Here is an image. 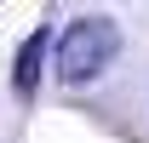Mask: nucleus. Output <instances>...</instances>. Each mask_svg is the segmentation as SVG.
<instances>
[{"mask_svg": "<svg viewBox=\"0 0 149 143\" xmlns=\"http://www.w3.org/2000/svg\"><path fill=\"white\" fill-rule=\"evenodd\" d=\"M115 57H120V23L103 17V12H86L57 35V80L63 86H92Z\"/></svg>", "mask_w": 149, "mask_h": 143, "instance_id": "1", "label": "nucleus"}, {"mask_svg": "<svg viewBox=\"0 0 149 143\" xmlns=\"http://www.w3.org/2000/svg\"><path fill=\"white\" fill-rule=\"evenodd\" d=\"M46 52H52V29L40 23V29H29V35H23L17 57H12V92H17L23 103H29V97H35V86H40V69H46Z\"/></svg>", "mask_w": 149, "mask_h": 143, "instance_id": "2", "label": "nucleus"}]
</instances>
